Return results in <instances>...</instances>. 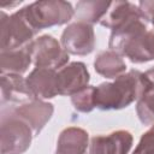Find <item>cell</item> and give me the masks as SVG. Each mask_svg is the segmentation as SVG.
Returning <instances> with one entry per match:
<instances>
[{"instance_id":"7c38bea8","label":"cell","mask_w":154,"mask_h":154,"mask_svg":"<svg viewBox=\"0 0 154 154\" xmlns=\"http://www.w3.org/2000/svg\"><path fill=\"white\" fill-rule=\"evenodd\" d=\"M28 85L38 100H48L59 95L57 70L35 67L26 77Z\"/></svg>"},{"instance_id":"5bb4252c","label":"cell","mask_w":154,"mask_h":154,"mask_svg":"<svg viewBox=\"0 0 154 154\" xmlns=\"http://www.w3.org/2000/svg\"><path fill=\"white\" fill-rule=\"evenodd\" d=\"M143 16L138 5L130 1H111L106 14L100 20V24L112 31L120 28L129 20Z\"/></svg>"},{"instance_id":"44dd1931","label":"cell","mask_w":154,"mask_h":154,"mask_svg":"<svg viewBox=\"0 0 154 154\" xmlns=\"http://www.w3.org/2000/svg\"><path fill=\"white\" fill-rule=\"evenodd\" d=\"M138 7L146 22L154 26V0H142L138 2Z\"/></svg>"},{"instance_id":"4fadbf2b","label":"cell","mask_w":154,"mask_h":154,"mask_svg":"<svg viewBox=\"0 0 154 154\" xmlns=\"http://www.w3.org/2000/svg\"><path fill=\"white\" fill-rule=\"evenodd\" d=\"M89 134L77 126L64 129L57 141L55 154H87L89 148Z\"/></svg>"},{"instance_id":"ffe728a7","label":"cell","mask_w":154,"mask_h":154,"mask_svg":"<svg viewBox=\"0 0 154 154\" xmlns=\"http://www.w3.org/2000/svg\"><path fill=\"white\" fill-rule=\"evenodd\" d=\"M131 154H154V124L142 134L138 144Z\"/></svg>"},{"instance_id":"277c9868","label":"cell","mask_w":154,"mask_h":154,"mask_svg":"<svg viewBox=\"0 0 154 154\" xmlns=\"http://www.w3.org/2000/svg\"><path fill=\"white\" fill-rule=\"evenodd\" d=\"M0 137L1 154H24L31 144L34 134L24 122L2 109Z\"/></svg>"},{"instance_id":"9c48e42d","label":"cell","mask_w":154,"mask_h":154,"mask_svg":"<svg viewBox=\"0 0 154 154\" xmlns=\"http://www.w3.org/2000/svg\"><path fill=\"white\" fill-rule=\"evenodd\" d=\"M118 54L135 64L154 60V30L144 29L137 32L120 47Z\"/></svg>"},{"instance_id":"e0dca14e","label":"cell","mask_w":154,"mask_h":154,"mask_svg":"<svg viewBox=\"0 0 154 154\" xmlns=\"http://www.w3.org/2000/svg\"><path fill=\"white\" fill-rule=\"evenodd\" d=\"M111 1L106 0H82L76 4L75 17L77 22H83L87 24L100 23L102 17L106 14Z\"/></svg>"},{"instance_id":"5b68a950","label":"cell","mask_w":154,"mask_h":154,"mask_svg":"<svg viewBox=\"0 0 154 154\" xmlns=\"http://www.w3.org/2000/svg\"><path fill=\"white\" fill-rule=\"evenodd\" d=\"M35 67L60 70L69 63V53L52 35H41L28 46Z\"/></svg>"},{"instance_id":"8992f818","label":"cell","mask_w":154,"mask_h":154,"mask_svg":"<svg viewBox=\"0 0 154 154\" xmlns=\"http://www.w3.org/2000/svg\"><path fill=\"white\" fill-rule=\"evenodd\" d=\"M63 48L72 55H88L90 54L96 43L94 28L83 22L70 23L63 31L60 37Z\"/></svg>"},{"instance_id":"30bf717a","label":"cell","mask_w":154,"mask_h":154,"mask_svg":"<svg viewBox=\"0 0 154 154\" xmlns=\"http://www.w3.org/2000/svg\"><path fill=\"white\" fill-rule=\"evenodd\" d=\"M132 141V135L128 130L97 135L90 138L87 154H129Z\"/></svg>"},{"instance_id":"9a60e30c","label":"cell","mask_w":154,"mask_h":154,"mask_svg":"<svg viewBox=\"0 0 154 154\" xmlns=\"http://www.w3.org/2000/svg\"><path fill=\"white\" fill-rule=\"evenodd\" d=\"M95 71L105 78L116 79L124 75L126 71V64L120 54L114 51L107 49L100 52L94 60Z\"/></svg>"},{"instance_id":"7402d4cb","label":"cell","mask_w":154,"mask_h":154,"mask_svg":"<svg viewBox=\"0 0 154 154\" xmlns=\"http://www.w3.org/2000/svg\"><path fill=\"white\" fill-rule=\"evenodd\" d=\"M143 75H144V79H146V83H147V89L154 88V66L148 69L146 72H143Z\"/></svg>"},{"instance_id":"d6986e66","label":"cell","mask_w":154,"mask_h":154,"mask_svg":"<svg viewBox=\"0 0 154 154\" xmlns=\"http://www.w3.org/2000/svg\"><path fill=\"white\" fill-rule=\"evenodd\" d=\"M73 108L81 113H89L95 108V87L88 85L71 96Z\"/></svg>"},{"instance_id":"3957f363","label":"cell","mask_w":154,"mask_h":154,"mask_svg":"<svg viewBox=\"0 0 154 154\" xmlns=\"http://www.w3.org/2000/svg\"><path fill=\"white\" fill-rule=\"evenodd\" d=\"M0 52L28 47L38 34L19 10L11 16L4 11L0 14Z\"/></svg>"},{"instance_id":"7a4b0ae2","label":"cell","mask_w":154,"mask_h":154,"mask_svg":"<svg viewBox=\"0 0 154 154\" xmlns=\"http://www.w3.org/2000/svg\"><path fill=\"white\" fill-rule=\"evenodd\" d=\"M20 11L37 32L46 28L66 24L75 17L72 5L63 0L35 1L20 8Z\"/></svg>"},{"instance_id":"8fae6325","label":"cell","mask_w":154,"mask_h":154,"mask_svg":"<svg viewBox=\"0 0 154 154\" xmlns=\"http://www.w3.org/2000/svg\"><path fill=\"white\" fill-rule=\"evenodd\" d=\"M1 103L24 105L35 100L36 97L31 93L26 78L19 75H1Z\"/></svg>"},{"instance_id":"ac0fdd59","label":"cell","mask_w":154,"mask_h":154,"mask_svg":"<svg viewBox=\"0 0 154 154\" xmlns=\"http://www.w3.org/2000/svg\"><path fill=\"white\" fill-rule=\"evenodd\" d=\"M136 113L142 124H154V88L147 89L136 102Z\"/></svg>"},{"instance_id":"6da1fadb","label":"cell","mask_w":154,"mask_h":154,"mask_svg":"<svg viewBox=\"0 0 154 154\" xmlns=\"http://www.w3.org/2000/svg\"><path fill=\"white\" fill-rule=\"evenodd\" d=\"M146 89L143 72L130 70L112 82H103L95 87V108L101 111L123 109L132 102H137Z\"/></svg>"},{"instance_id":"ba28073f","label":"cell","mask_w":154,"mask_h":154,"mask_svg":"<svg viewBox=\"0 0 154 154\" xmlns=\"http://www.w3.org/2000/svg\"><path fill=\"white\" fill-rule=\"evenodd\" d=\"M58 91L63 96H72L89 85L90 75L84 63L72 61L57 71Z\"/></svg>"},{"instance_id":"52a82bcc","label":"cell","mask_w":154,"mask_h":154,"mask_svg":"<svg viewBox=\"0 0 154 154\" xmlns=\"http://www.w3.org/2000/svg\"><path fill=\"white\" fill-rule=\"evenodd\" d=\"M8 112L22 122H24L31 129L34 136H36L51 120L54 112V107L49 102L35 99L24 105L11 107Z\"/></svg>"},{"instance_id":"2e32d148","label":"cell","mask_w":154,"mask_h":154,"mask_svg":"<svg viewBox=\"0 0 154 154\" xmlns=\"http://www.w3.org/2000/svg\"><path fill=\"white\" fill-rule=\"evenodd\" d=\"M31 57L28 47L0 52V71L1 75H19L25 73L31 65Z\"/></svg>"}]
</instances>
